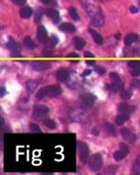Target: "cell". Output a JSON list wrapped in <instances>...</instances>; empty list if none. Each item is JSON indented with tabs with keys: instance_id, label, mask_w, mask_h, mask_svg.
Wrapping results in <instances>:
<instances>
[{
	"instance_id": "1",
	"label": "cell",
	"mask_w": 140,
	"mask_h": 175,
	"mask_svg": "<svg viewBox=\"0 0 140 175\" xmlns=\"http://www.w3.org/2000/svg\"><path fill=\"white\" fill-rule=\"evenodd\" d=\"M62 93V89L58 85H49L39 89L36 94L38 99H42L45 96L57 97Z\"/></svg>"
},
{
	"instance_id": "2",
	"label": "cell",
	"mask_w": 140,
	"mask_h": 175,
	"mask_svg": "<svg viewBox=\"0 0 140 175\" xmlns=\"http://www.w3.org/2000/svg\"><path fill=\"white\" fill-rule=\"evenodd\" d=\"M49 108L46 106H42V105H37L33 107V114L32 116L33 118L37 121H42L46 115L49 113Z\"/></svg>"
},
{
	"instance_id": "3",
	"label": "cell",
	"mask_w": 140,
	"mask_h": 175,
	"mask_svg": "<svg viewBox=\"0 0 140 175\" xmlns=\"http://www.w3.org/2000/svg\"><path fill=\"white\" fill-rule=\"evenodd\" d=\"M103 159L100 154H93L89 159V167L92 172H98L102 169Z\"/></svg>"
},
{
	"instance_id": "4",
	"label": "cell",
	"mask_w": 140,
	"mask_h": 175,
	"mask_svg": "<svg viewBox=\"0 0 140 175\" xmlns=\"http://www.w3.org/2000/svg\"><path fill=\"white\" fill-rule=\"evenodd\" d=\"M78 151H79V157L83 163L87 162L89 158V148L88 146L84 142L79 141L78 142Z\"/></svg>"
},
{
	"instance_id": "5",
	"label": "cell",
	"mask_w": 140,
	"mask_h": 175,
	"mask_svg": "<svg viewBox=\"0 0 140 175\" xmlns=\"http://www.w3.org/2000/svg\"><path fill=\"white\" fill-rule=\"evenodd\" d=\"M31 68L37 72H41V71H46L50 68L51 64L49 62H42V61H34L31 62Z\"/></svg>"
},
{
	"instance_id": "6",
	"label": "cell",
	"mask_w": 140,
	"mask_h": 175,
	"mask_svg": "<svg viewBox=\"0 0 140 175\" xmlns=\"http://www.w3.org/2000/svg\"><path fill=\"white\" fill-rule=\"evenodd\" d=\"M120 133H121V135H122V137L124 138V139L131 142V143H134V142H136V136L134 133H132L128 128H126V127L121 128Z\"/></svg>"
},
{
	"instance_id": "7",
	"label": "cell",
	"mask_w": 140,
	"mask_h": 175,
	"mask_svg": "<svg viewBox=\"0 0 140 175\" xmlns=\"http://www.w3.org/2000/svg\"><path fill=\"white\" fill-rule=\"evenodd\" d=\"M95 100H96V97L93 95V94H84L83 96L82 103H83V105L84 106L90 107V106H92L93 105V104H94Z\"/></svg>"
},
{
	"instance_id": "8",
	"label": "cell",
	"mask_w": 140,
	"mask_h": 175,
	"mask_svg": "<svg viewBox=\"0 0 140 175\" xmlns=\"http://www.w3.org/2000/svg\"><path fill=\"white\" fill-rule=\"evenodd\" d=\"M37 38H38V40L42 43H45L47 41V40H48V33H47V30L43 26H39L38 28Z\"/></svg>"
},
{
	"instance_id": "9",
	"label": "cell",
	"mask_w": 140,
	"mask_h": 175,
	"mask_svg": "<svg viewBox=\"0 0 140 175\" xmlns=\"http://www.w3.org/2000/svg\"><path fill=\"white\" fill-rule=\"evenodd\" d=\"M92 22L93 25L96 26V27H101V26H103L104 20V17L102 15V13L96 12L95 14H93L92 16Z\"/></svg>"
},
{
	"instance_id": "10",
	"label": "cell",
	"mask_w": 140,
	"mask_h": 175,
	"mask_svg": "<svg viewBox=\"0 0 140 175\" xmlns=\"http://www.w3.org/2000/svg\"><path fill=\"white\" fill-rule=\"evenodd\" d=\"M45 14L51 18L52 21L54 23H58L60 21V19H61V18H60V15H59V12L55 9H52V8H47L45 9Z\"/></svg>"
},
{
	"instance_id": "11",
	"label": "cell",
	"mask_w": 140,
	"mask_h": 175,
	"mask_svg": "<svg viewBox=\"0 0 140 175\" xmlns=\"http://www.w3.org/2000/svg\"><path fill=\"white\" fill-rule=\"evenodd\" d=\"M135 109H136V107L134 106H130L126 103H122L118 106V110H119V112H121V113L130 114L132 112H134Z\"/></svg>"
},
{
	"instance_id": "12",
	"label": "cell",
	"mask_w": 140,
	"mask_h": 175,
	"mask_svg": "<svg viewBox=\"0 0 140 175\" xmlns=\"http://www.w3.org/2000/svg\"><path fill=\"white\" fill-rule=\"evenodd\" d=\"M68 76H69V72H68V71L66 70V69H64V68L59 69V70L57 71V73H56L57 79H58L59 81H61V82L65 81L66 79L68 78Z\"/></svg>"
},
{
	"instance_id": "13",
	"label": "cell",
	"mask_w": 140,
	"mask_h": 175,
	"mask_svg": "<svg viewBox=\"0 0 140 175\" xmlns=\"http://www.w3.org/2000/svg\"><path fill=\"white\" fill-rule=\"evenodd\" d=\"M89 32L91 33V35H92V38H93V41H94V42L96 43V44H98V45H101V44H103V42H104V38H103V37L100 35L97 31H95L94 29H89Z\"/></svg>"
},
{
	"instance_id": "14",
	"label": "cell",
	"mask_w": 140,
	"mask_h": 175,
	"mask_svg": "<svg viewBox=\"0 0 140 175\" xmlns=\"http://www.w3.org/2000/svg\"><path fill=\"white\" fill-rule=\"evenodd\" d=\"M104 131L110 136H116V129L114 125H112L111 123L105 122L104 124Z\"/></svg>"
},
{
	"instance_id": "15",
	"label": "cell",
	"mask_w": 140,
	"mask_h": 175,
	"mask_svg": "<svg viewBox=\"0 0 140 175\" xmlns=\"http://www.w3.org/2000/svg\"><path fill=\"white\" fill-rule=\"evenodd\" d=\"M59 29L63 32H70V33H72V32L75 31V27L71 23H62L60 25Z\"/></svg>"
},
{
	"instance_id": "16",
	"label": "cell",
	"mask_w": 140,
	"mask_h": 175,
	"mask_svg": "<svg viewBox=\"0 0 140 175\" xmlns=\"http://www.w3.org/2000/svg\"><path fill=\"white\" fill-rule=\"evenodd\" d=\"M8 49L12 51V52H15L18 53L20 51V48H19V45L18 44V42H16L15 41L10 40L8 43Z\"/></svg>"
},
{
	"instance_id": "17",
	"label": "cell",
	"mask_w": 140,
	"mask_h": 175,
	"mask_svg": "<svg viewBox=\"0 0 140 175\" xmlns=\"http://www.w3.org/2000/svg\"><path fill=\"white\" fill-rule=\"evenodd\" d=\"M73 41H74V46L77 50H82L83 48H84L85 46V41L83 40V38H80V37H76L74 38V40H73Z\"/></svg>"
},
{
	"instance_id": "18",
	"label": "cell",
	"mask_w": 140,
	"mask_h": 175,
	"mask_svg": "<svg viewBox=\"0 0 140 175\" xmlns=\"http://www.w3.org/2000/svg\"><path fill=\"white\" fill-rule=\"evenodd\" d=\"M137 40V35L135 33H131L128 34L127 36L125 37V44L126 46H130L132 43H134Z\"/></svg>"
},
{
	"instance_id": "19",
	"label": "cell",
	"mask_w": 140,
	"mask_h": 175,
	"mask_svg": "<svg viewBox=\"0 0 140 175\" xmlns=\"http://www.w3.org/2000/svg\"><path fill=\"white\" fill-rule=\"evenodd\" d=\"M129 119V114H126V113H122L121 115H119V116H117V118H116V123L119 125V126H121V125H123L124 123L125 122V121H127Z\"/></svg>"
},
{
	"instance_id": "20",
	"label": "cell",
	"mask_w": 140,
	"mask_h": 175,
	"mask_svg": "<svg viewBox=\"0 0 140 175\" xmlns=\"http://www.w3.org/2000/svg\"><path fill=\"white\" fill-rule=\"evenodd\" d=\"M19 14H20L21 18H29L32 15V9L29 8V6H27V8H24L19 11Z\"/></svg>"
},
{
	"instance_id": "21",
	"label": "cell",
	"mask_w": 140,
	"mask_h": 175,
	"mask_svg": "<svg viewBox=\"0 0 140 175\" xmlns=\"http://www.w3.org/2000/svg\"><path fill=\"white\" fill-rule=\"evenodd\" d=\"M23 44L26 48H28L29 50H32L35 48V43L29 37H26L23 41Z\"/></svg>"
},
{
	"instance_id": "22",
	"label": "cell",
	"mask_w": 140,
	"mask_h": 175,
	"mask_svg": "<svg viewBox=\"0 0 140 175\" xmlns=\"http://www.w3.org/2000/svg\"><path fill=\"white\" fill-rule=\"evenodd\" d=\"M38 85V83L37 81H31L30 80V81L27 82L26 86H27V89L29 90V92L32 93V92H34V91H35V89L37 88Z\"/></svg>"
},
{
	"instance_id": "23",
	"label": "cell",
	"mask_w": 140,
	"mask_h": 175,
	"mask_svg": "<svg viewBox=\"0 0 140 175\" xmlns=\"http://www.w3.org/2000/svg\"><path fill=\"white\" fill-rule=\"evenodd\" d=\"M133 173L140 174V155L136 157L134 165H133Z\"/></svg>"
},
{
	"instance_id": "24",
	"label": "cell",
	"mask_w": 140,
	"mask_h": 175,
	"mask_svg": "<svg viewBox=\"0 0 140 175\" xmlns=\"http://www.w3.org/2000/svg\"><path fill=\"white\" fill-rule=\"evenodd\" d=\"M126 154L125 151H123L122 150H117V151H116L115 153H114V159L116 160V161H119V160H122L125 156H126Z\"/></svg>"
},
{
	"instance_id": "25",
	"label": "cell",
	"mask_w": 140,
	"mask_h": 175,
	"mask_svg": "<svg viewBox=\"0 0 140 175\" xmlns=\"http://www.w3.org/2000/svg\"><path fill=\"white\" fill-rule=\"evenodd\" d=\"M43 123H44V125L48 127V128H50V129H55L56 127H57V125H56V123H55V121H53L52 119H50V118H46L44 121H43Z\"/></svg>"
},
{
	"instance_id": "26",
	"label": "cell",
	"mask_w": 140,
	"mask_h": 175,
	"mask_svg": "<svg viewBox=\"0 0 140 175\" xmlns=\"http://www.w3.org/2000/svg\"><path fill=\"white\" fill-rule=\"evenodd\" d=\"M69 14L71 16V18L73 19V20H79L80 18H79V14L77 12V9L75 8H73V6H71V8H70L69 9Z\"/></svg>"
},
{
	"instance_id": "27",
	"label": "cell",
	"mask_w": 140,
	"mask_h": 175,
	"mask_svg": "<svg viewBox=\"0 0 140 175\" xmlns=\"http://www.w3.org/2000/svg\"><path fill=\"white\" fill-rule=\"evenodd\" d=\"M122 86H123V85H122V83H112V85L108 86V89H109L110 91H112V92L116 93V92H117L118 90H120V89H121V88H122Z\"/></svg>"
},
{
	"instance_id": "28",
	"label": "cell",
	"mask_w": 140,
	"mask_h": 175,
	"mask_svg": "<svg viewBox=\"0 0 140 175\" xmlns=\"http://www.w3.org/2000/svg\"><path fill=\"white\" fill-rule=\"evenodd\" d=\"M110 78L113 81V83H122L121 82V78H120L119 74H117L116 73H111L110 74Z\"/></svg>"
},
{
	"instance_id": "29",
	"label": "cell",
	"mask_w": 140,
	"mask_h": 175,
	"mask_svg": "<svg viewBox=\"0 0 140 175\" xmlns=\"http://www.w3.org/2000/svg\"><path fill=\"white\" fill-rule=\"evenodd\" d=\"M29 129H30L32 132H38V133L41 132L39 127L37 124H34V123H31V124L29 125Z\"/></svg>"
},
{
	"instance_id": "30",
	"label": "cell",
	"mask_w": 140,
	"mask_h": 175,
	"mask_svg": "<svg viewBox=\"0 0 140 175\" xmlns=\"http://www.w3.org/2000/svg\"><path fill=\"white\" fill-rule=\"evenodd\" d=\"M121 96L125 99H129L130 97L132 96V92H131V91H129V90H124L122 92V94H121Z\"/></svg>"
},
{
	"instance_id": "31",
	"label": "cell",
	"mask_w": 140,
	"mask_h": 175,
	"mask_svg": "<svg viewBox=\"0 0 140 175\" xmlns=\"http://www.w3.org/2000/svg\"><path fill=\"white\" fill-rule=\"evenodd\" d=\"M131 75H133V76H138V75H140V62H139V64H138L136 67H135L134 69H132Z\"/></svg>"
},
{
	"instance_id": "32",
	"label": "cell",
	"mask_w": 140,
	"mask_h": 175,
	"mask_svg": "<svg viewBox=\"0 0 140 175\" xmlns=\"http://www.w3.org/2000/svg\"><path fill=\"white\" fill-rule=\"evenodd\" d=\"M119 148H120V150H122L123 151H125L126 154L129 153V148L125 143H123V142H122V143H120L119 144Z\"/></svg>"
},
{
	"instance_id": "33",
	"label": "cell",
	"mask_w": 140,
	"mask_h": 175,
	"mask_svg": "<svg viewBox=\"0 0 140 175\" xmlns=\"http://www.w3.org/2000/svg\"><path fill=\"white\" fill-rule=\"evenodd\" d=\"M58 38L56 37V36H52L51 38H50V45H51V46H53V47H54L55 46V45L58 43Z\"/></svg>"
},
{
	"instance_id": "34",
	"label": "cell",
	"mask_w": 140,
	"mask_h": 175,
	"mask_svg": "<svg viewBox=\"0 0 140 175\" xmlns=\"http://www.w3.org/2000/svg\"><path fill=\"white\" fill-rule=\"evenodd\" d=\"M140 62H136V61H130L128 62V66L131 68V69H134L135 67H136L138 64H139Z\"/></svg>"
},
{
	"instance_id": "35",
	"label": "cell",
	"mask_w": 140,
	"mask_h": 175,
	"mask_svg": "<svg viewBox=\"0 0 140 175\" xmlns=\"http://www.w3.org/2000/svg\"><path fill=\"white\" fill-rule=\"evenodd\" d=\"M95 72L99 74H104L105 73V69L101 66H96L95 67Z\"/></svg>"
},
{
	"instance_id": "36",
	"label": "cell",
	"mask_w": 140,
	"mask_h": 175,
	"mask_svg": "<svg viewBox=\"0 0 140 175\" xmlns=\"http://www.w3.org/2000/svg\"><path fill=\"white\" fill-rule=\"evenodd\" d=\"M13 1L18 6H23L26 3V0H13Z\"/></svg>"
},
{
	"instance_id": "37",
	"label": "cell",
	"mask_w": 140,
	"mask_h": 175,
	"mask_svg": "<svg viewBox=\"0 0 140 175\" xmlns=\"http://www.w3.org/2000/svg\"><path fill=\"white\" fill-rule=\"evenodd\" d=\"M130 12H131V13H133V14H136V13H137V12H138V8H136V6H132L131 8H130Z\"/></svg>"
},
{
	"instance_id": "38",
	"label": "cell",
	"mask_w": 140,
	"mask_h": 175,
	"mask_svg": "<svg viewBox=\"0 0 140 175\" xmlns=\"http://www.w3.org/2000/svg\"><path fill=\"white\" fill-rule=\"evenodd\" d=\"M91 70H85L84 72H83V76H88L89 74H91Z\"/></svg>"
},
{
	"instance_id": "39",
	"label": "cell",
	"mask_w": 140,
	"mask_h": 175,
	"mask_svg": "<svg viewBox=\"0 0 140 175\" xmlns=\"http://www.w3.org/2000/svg\"><path fill=\"white\" fill-rule=\"evenodd\" d=\"M5 94H6V89H5V87H1V91H0V95L4 96Z\"/></svg>"
},
{
	"instance_id": "40",
	"label": "cell",
	"mask_w": 140,
	"mask_h": 175,
	"mask_svg": "<svg viewBox=\"0 0 140 175\" xmlns=\"http://www.w3.org/2000/svg\"><path fill=\"white\" fill-rule=\"evenodd\" d=\"M84 56H85V57H87V58H89V57H91V58H93V55H92V53H90L89 51H86L85 54H84Z\"/></svg>"
},
{
	"instance_id": "41",
	"label": "cell",
	"mask_w": 140,
	"mask_h": 175,
	"mask_svg": "<svg viewBox=\"0 0 140 175\" xmlns=\"http://www.w3.org/2000/svg\"><path fill=\"white\" fill-rule=\"evenodd\" d=\"M68 57H79V55L76 54V53H70V54L68 55Z\"/></svg>"
},
{
	"instance_id": "42",
	"label": "cell",
	"mask_w": 140,
	"mask_h": 175,
	"mask_svg": "<svg viewBox=\"0 0 140 175\" xmlns=\"http://www.w3.org/2000/svg\"><path fill=\"white\" fill-rule=\"evenodd\" d=\"M87 64H90V65H93V64H94V62H93V61H88Z\"/></svg>"
},
{
	"instance_id": "43",
	"label": "cell",
	"mask_w": 140,
	"mask_h": 175,
	"mask_svg": "<svg viewBox=\"0 0 140 175\" xmlns=\"http://www.w3.org/2000/svg\"><path fill=\"white\" fill-rule=\"evenodd\" d=\"M0 123H1V125L4 124V118H2V116H1V118H0Z\"/></svg>"
},
{
	"instance_id": "44",
	"label": "cell",
	"mask_w": 140,
	"mask_h": 175,
	"mask_svg": "<svg viewBox=\"0 0 140 175\" xmlns=\"http://www.w3.org/2000/svg\"><path fill=\"white\" fill-rule=\"evenodd\" d=\"M41 1H42L43 3L47 4V3H49V2H50V0H41Z\"/></svg>"
}]
</instances>
